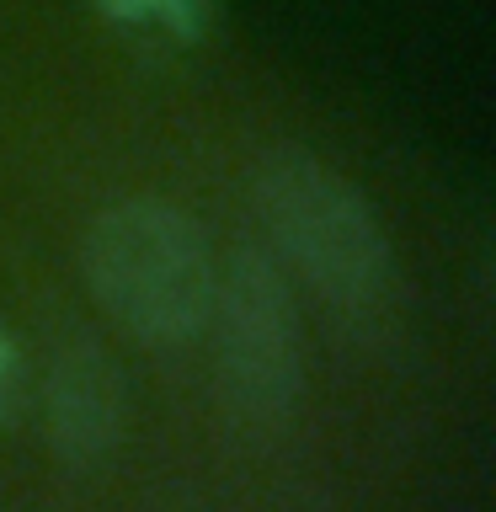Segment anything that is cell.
I'll use <instances>...</instances> for the list:
<instances>
[{
  "label": "cell",
  "mask_w": 496,
  "mask_h": 512,
  "mask_svg": "<svg viewBox=\"0 0 496 512\" xmlns=\"http://www.w3.org/2000/svg\"><path fill=\"white\" fill-rule=\"evenodd\" d=\"M251 203L278 267L310 283L326 310L352 326L390 315L395 251L368 198L336 166L299 144H278L256 160Z\"/></svg>",
  "instance_id": "1"
},
{
  "label": "cell",
  "mask_w": 496,
  "mask_h": 512,
  "mask_svg": "<svg viewBox=\"0 0 496 512\" xmlns=\"http://www.w3.org/2000/svg\"><path fill=\"white\" fill-rule=\"evenodd\" d=\"M80 272L96 304L150 347L192 342L214 310L219 262L203 224L166 198H118L86 224Z\"/></svg>",
  "instance_id": "2"
},
{
  "label": "cell",
  "mask_w": 496,
  "mask_h": 512,
  "mask_svg": "<svg viewBox=\"0 0 496 512\" xmlns=\"http://www.w3.org/2000/svg\"><path fill=\"white\" fill-rule=\"evenodd\" d=\"M203 331H214V374L224 400L240 416L278 422L283 411H294L304 384L299 310L288 272L267 246L240 240L224 256L214 283V310H208Z\"/></svg>",
  "instance_id": "3"
},
{
  "label": "cell",
  "mask_w": 496,
  "mask_h": 512,
  "mask_svg": "<svg viewBox=\"0 0 496 512\" xmlns=\"http://www.w3.org/2000/svg\"><path fill=\"white\" fill-rule=\"evenodd\" d=\"M43 422L48 448L70 470H102L128 432V379L107 342L86 326H64L43 363Z\"/></svg>",
  "instance_id": "4"
},
{
  "label": "cell",
  "mask_w": 496,
  "mask_h": 512,
  "mask_svg": "<svg viewBox=\"0 0 496 512\" xmlns=\"http://www.w3.org/2000/svg\"><path fill=\"white\" fill-rule=\"evenodd\" d=\"M91 6L139 48H192L214 27V0H91Z\"/></svg>",
  "instance_id": "5"
},
{
  "label": "cell",
  "mask_w": 496,
  "mask_h": 512,
  "mask_svg": "<svg viewBox=\"0 0 496 512\" xmlns=\"http://www.w3.org/2000/svg\"><path fill=\"white\" fill-rule=\"evenodd\" d=\"M22 400H27V363H22L16 336L0 326V427L22 411Z\"/></svg>",
  "instance_id": "6"
},
{
  "label": "cell",
  "mask_w": 496,
  "mask_h": 512,
  "mask_svg": "<svg viewBox=\"0 0 496 512\" xmlns=\"http://www.w3.org/2000/svg\"><path fill=\"white\" fill-rule=\"evenodd\" d=\"M486 283H491V294H496V230L486 240Z\"/></svg>",
  "instance_id": "7"
}]
</instances>
